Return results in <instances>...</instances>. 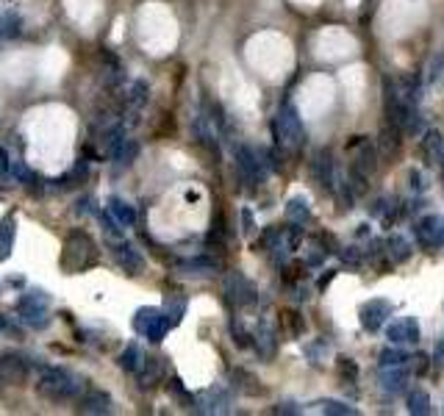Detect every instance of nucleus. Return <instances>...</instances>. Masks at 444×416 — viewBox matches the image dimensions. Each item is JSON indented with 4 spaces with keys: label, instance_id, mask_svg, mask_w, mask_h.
Returning <instances> with one entry per match:
<instances>
[{
    "label": "nucleus",
    "instance_id": "f8f14e48",
    "mask_svg": "<svg viewBox=\"0 0 444 416\" xmlns=\"http://www.w3.org/2000/svg\"><path fill=\"white\" fill-rule=\"evenodd\" d=\"M422 150L431 159V164H442L444 161V136L439 131H425L422 134Z\"/></svg>",
    "mask_w": 444,
    "mask_h": 416
},
{
    "label": "nucleus",
    "instance_id": "aec40b11",
    "mask_svg": "<svg viewBox=\"0 0 444 416\" xmlns=\"http://www.w3.org/2000/svg\"><path fill=\"white\" fill-rule=\"evenodd\" d=\"M409 411L414 416H422L431 411V397H428V392H422V389H414L411 394H409Z\"/></svg>",
    "mask_w": 444,
    "mask_h": 416
},
{
    "label": "nucleus",
    "instance_id": "a878e982",
    "mask_svg": "<svg viewBox=\"0 0 444 416\" xmlns=\"http://www.w3.org/2000/svg\"><path fill=\"white\" fill-rule=\"evenodd\" d=\"M389 247H392L395 261H403V258H409V255H411V244H409L403 236H392V239H389Z\"/></svg>",
    "mask_w": 444,
    "mask_h": 416
},
{
    "label": "nucleus",
    "instance_id": "6ab92c4d",
    "mask_svg": "<svg viewBox=\"0 0 444 416\" xmlns=\"http://www.w3.org/2000/svg\"><path fill=\"white\" fill-rule=\"evenodd\" d=\"M311 216V208L306 203V198H292L289 203H286V219H292V222H306Z\"/></svg>",
    "mask_w": 444,
    "mask_h": 416
},
{
    "label": "nucleus",
    "instance_id": "4468645a",
    "mask_svg": "<svg viewBox=\"0 0 444 416\" xmlns=\"http://www.w3.org/2000/svg\"><path fill=\"white\" fill-rule=\"evenodd\" d=\"M14 236H17V219L11 214H6L3 222H0V261H6L11 255Z\"/></svg>",
    "mask_w": 444,
    "mask_h": 416
},
{
    "label": "nucleus",
    "instance_id": "bb28decb",
    "mask_svg": "<svg viewBox=\"0 0 444 416\" xmlns=\"http://www.w3.org/2000/svg\"><path fill=\"white\" fill-rule=\"evenodd\" d=\"M145 100H148V83H145V81H134L131 95H128V103H131V106H142Z\"/></svg>",
    "mask_w": 444,
    "mask_h": 416
},
{
    "label": "nucleus",
    "instance_id": "cd10ccee",
    "mask_svg": "<svg viewBox=\"0 0 444 416\" xmlns=\"http://www.w3.org/2000/svg\"><path fill=\"white\" fill-rule=\"evenodd\" d=\"M395 200L392 198H378L375 203H372V214L375 216H386V219H392L395 216V206H392Z\"/></svg>",
    "mask_w": 444,
    "mask_h": 416
},
{
    "label": "nucleus",
    "instance_id": "e433bc0d",
    "mask_svg": "<svg viewBox=\"0 0 444 416\" xmlns=\"http://www.w3.org/2000/svg\"><path fill=\"white\" fill-rule=\"evenodd\" d=\"M3 325H6V322H3V319H0V330H3Z\"/></svg>",
    "mask_w": 444,
    "mask_h": 416
},
{
    "label": "nucleus",
    "instance_id": "a211bd4d",
    "mask_svg": "<svg viewBox=\"0 0 444 416\" xmlns=\"http://www.w3.org/2000/svg\"><path fill=\"white\" fill-rule=\"evenodd\" d=\"M397 147H400V128L389 122V125L381 131V153H383V156H392Z\"/></svg>",
    "mask_w": 444,
    "mask_h": 416
},
{
    "label": "nucleus",
    "instance_id": "393cba45",
    "mask_svg": "<svg viewBox=\"0 0 444 416\" xmlns=\"http://www.w3.org/2000/svg\"><path fill=\"white\" fill-rule=\"evenodd\" d=\"M319 411H322V414H339V416L356 414V408H350L347 403H336V400H322V403H319Z\"/></svg>",
    "mask_w": 444,
    "mask_h": 416
},
{
    "label": "nucleus",
    "instance_id": "20e7f679",
    "mask_svg": "<svg viewBox=\"0 0 444 416\" xmlns=\"http://www.w3.org/2000/svg\"><path fill=\"white\" fill-rule=\"evenodd\" d=\"M222 291H225V300L233 305H253L255 303V286L239 272H228V278L222 280Z\"/></svg>",
    "mask_w": 444,
    "mask_h": 416
},
{
    "label": "nucleus",
    "instance_id": "f704fd0d",
    "mask_svg": "<svg viewBox=\"0 0 444 416\" xmlns=\"http://www.w3.org/2000/svg\"><path fill=\"white\" fill-rule=\"evenodd\" d=\"M0 170L8 173V159H6V150H0Z\"/></svg>",
    "mask_w": 444,
    "mask_h": 416
},
{
    "label": "nucleus",
    "instance_id": "473e14b6",
    "mask_svg": "<svg viewBox=\"0 0 444 416\" xmlns=\"http://www.w3.org/2000/svg\"><path fill=\"white\" fill-rule=\"evenodd\" d=\"M409 175H411V181H414V184H411V186H414V192H425V186H428V184H425V178H422V173H417V170H411Z\"/></svg>",
    "mask_w": 444,
    "mask_h": 416
},
{
    "label": "nucleus",
    "instance_id": "39448f33",
    "mask_svg": "<svg viewBox=\"0 0 444 416\" xmlns=\"http://www.w3.org/2000/svg\"><path fill=\"white\" fill-rule=\"evenodd\" d=\"M47 305H50V297L45 291H31V294H22L19 303H17V311L25 322L31 325H42L47 322Z\"/></svg>",
    "mask_w": 444,
    "mask_h": 416
},
{
    "label": "nucleus",
    "instance_id": "f257e3e1",
    "mask_svg": "<svg viewBox=\"0 0 444 416\" xmlns=\"http://www.w3.org/2000/svg\"><path fill=\"white\" fill-rule=\"evenodd\" d=\"M81 389H84V381L75 372L61 369V367H50L39 378V392L50 400H72Z\"/></svg>",
    "mask_w": 444,
    "mask_h": 416
},
{
    "label": "nucleus",
    "instance_id": "6e6552de",
    "mask_svg": "<svg viewBox=\"0 0 444 416\" xmlns=\"http://www.w3.org/2000/svg\"><path fill=\"white\" fill-rule=\"evenodd\" d=\"M114 258H117V264H120L125 272H131V275H136V272L145 269V258H142L139 250H136L134 244H128V241H122V244L114 247Z\"/></svg>",
    "mask_w": 444,
    "mask_h": 416
},
{
    "label": "nucleus",
    "instance_id": "c85d7f7f",
    "mask_svg": "<svg viewBox=\"0 0 444 416\" xmlns=\"http://www.w3.org/2000/svg\"><path fill=\"white\" fill-rule=\"evenodd\" d=\"M184 311H187V300H175V297H173V300L167 303V311H164V314H167L173 322H178V319L184 317Z\"/></svg>",
    "mask_w": 444,
    "mask_h": 416
},
{
    "label": "nucleus",
    "instance_id": "b1692460",
    "mask_svg": "<svg viewBox=\"0 0 444 416\" xmlns=\"http://www.w3.org/2000/svg\"><path fill=\"white\" fill-rule=\"evenodd\" d=\"M156 314H159V308H139L136 314H134V330H139L142 336H145V330H148V325L156 319Z\"/></svg>",
    "mask_w": 444,
    "mask_h": 416
},
{
    "label": "nucleus",
    "instance_id": "1a4fd4ad",
    "mask_svg": "<svg viewBox=\"0 0 444 416\" xmlns=\"http://www.w3.org/2000/svg\"><path fill=\"white\" fill-rule=\"evenodd\" d=\"M417 236L422 244H444V216H425L417 225Z\"/></svg>",
    "mask_w": 444,
    "mask_h": 416
},
{
    "label": "nucleus",
    "instance_id": "c9c22d12",
    "mask_svg": "<svg viewBox=\"0 0 444 416\" xmlns=\"http://www.w3.org/2000/svg\"><path fill=\"white\" fill-rule=\"evenodd\" d=\"M436 358H439V361L444 358V342H439V344H436Z\"/></svg>",
    "mask_w": 444,
    "mask_h": 416
},
{
    "label": "nucleus",
    "instance_id": "ddd939ff",
    "mask_svg": "<svg viewBox=\"0 0 444 416\" xmlns=\"http://www.w3.org/2000/svg\"><path fill=\"white\" fill-rule=\"evenodd\" d=\"M111 397L106 392H89L81 403V411L84 414H111Z\"/></svg>",
    "mask_w": 444,
    "mask_h": 416
},
{
    "label": "nucleus",
    "instance_id": "2eb2a0df",
    "mask_svg": "<svg viewBox=\"0 0 444 416\" xmlns=\"http://www.w3.org/2000/svg\"><path fill=\"white\" fill-rule=\"evenodd\" d=\"M109 214H111V219H114L117 225H122V227H131V225L136 222V211H134V206H128L125 200H117V198L109 200Z\"/></svg>",
    "mask_w": 444,
    "mask_h": 416
},
{
    "label": "nucleus",
    "instance_id": "f03ea898",
    "mask_svg": "<svg viewBox=\"0 0 444 416\" xmlns=\"http://www.w3.org/2000/svg\"><path fill=\"white\" fill-rule=\"evenodd\" d=\"M95 261H97V250H95L92 236L84 233V230H72V233L67 236V241H64V255H61L64 269L81 272V269H86V266L95 264Z\"/></svg>",
    "mask_w": 444,
    "mask_h": 416
},
{
    "label": "nucleus",
    "instance_id": "423d86ee",
    "mask_svg": "<svg viewBox=\"0 0 444 416\" xmlns=\"http://www.w3.org/2000/svg\"><path fill=\"white\" fill-rule=\"evenodd\" d=\"M392 311H395V305H392L389 300H370V303H364V305H361L358 319H361L364 330L375 333V330H381V328H383V322L389 319V314H392Z\"/></svg>",
    "mask_w": 444,
    "mask_h": 416
},
{
    "label": "nucleus",
    "instance_id": "9d476101",
    "mask_svg": "<svg viewBox=\"0 0 444 416\" xmlns=\"http://www.w3.org/2000/svg\"><path fill=\"white\" fill-rule=\"evenodd\" d=\"M386 336H389L392 342H420V325H417L414 317H403V319H397L395 325H389Z\"/></svg>",
    "mask_w": 444,
    "mask_h": 416
},
{
    "label": "nucleus",
    "instance_id": "7c9ffc66",
    "mask_svg": "<svg viewBox=\"0 0 444 416\" xmlns=\"http://www.w3.org/2000/svg\"><path fill=\"white\" fill-rule=\"evenodd\" d=\"M336 364H339V372H342V375H344V378H347L350 383H353L356 378H358V367H356V364H353L350 358H339Z\"/></svg>",
    "mask_w": 444,
    "mask_h": 416
},
{
    "label": "nucleus",
    "instance_id": "dca6fc26",
    "mask_svg": "<svg viewBox=\"0 0 444 416\" xmlns=\"http://www.w3.org/2000/svg\"><path fill=\"white\" fill-rule=\"evenodd\" d=\"M314 173L319 178L322 186H331L333 184V161H331V150H319L317 159H314Z\"/></svg>",
    "mask_w": 444,
    "mask_h": 416
},
{
    "label": "nucleus",
    "instance_id": "f3484780",
    "mask_svg": "<svg viewBox=\"0 0 444 416\" xmlns=\"http://www.w3.org/2000/svg\"><path fill=\"white\" fill-rule=\"evenodd\" d=\"M120 367H122L125 372H136V375H139V369L145 367V355H142L139 344H128V347H125V353L120 355Z\"/></svg>",
    "mask_w": 444,
    "mask_h": 416
},
{
    "label": "nucleus",
    "instance_id": "4be33fe9",
    "mask_svg": "<svg viewBox=\"0 0 444 416\" xmlns=\"http://www.w3.org/2000/svg\"><path fill=\"white\" fill-rule=\"evenodd\" d=\"M378 153L372 150V145H367V142H361V153H358V161H356V170H364V173H372L375 167H378Z\"/></svg>",
    "mask_w": 444,
    "mask_h": 416
},
{
    "label": "nucleus",
    "instance_id": "c756f323",
    "mask_svg": "<svg viewBox=\"0 0 444 416\" xmlns=\"http://www.w3.org/2000/svg\"><path fill=\"white\" fill-rule=\"evenodd\" d=\"M325 353H328V344H325L322 339H319V342H311V344H306V355L311 358V364H317V361H319Z\"/></svg>",
    "mask_w": 444,
    "mask_h": 416
},
{
    "label": "nucleus",
    "instance_id": "2f4dec72",
    "mask_svg": "<svg viewBox=\"0 0 444 416\" xmlns=\"http://www.w3.org/2000/svg\"><path fill=\"white\" fill-rule=\"evenodd\" d=\"M241 225H244V236H255V216H253V211L250 208H244L241 211Z\"/></svg>",
    "mask_w": 444,
    "mask_h": 416
},
{
    "label": "nucleus",
    "instance_id": "72a5a7b5",
    "mask_svg": "<svg viewBox=\"0 0 444 416\" xmlns=\"http://www.w3.org/2000/svg\"><path fill=\"white\" fill-rule=\"evenodd\" d=\"M292 411H294V414H297V411H300V408H297V406H294V408H292V403H283V406H280V408H275V414H292Z\"/></svg>",
    "mask_w": 444,
    "mask_h": 416
},
{
    "label": "nucleus",
    "instance_id": "9b49d317",
    "mask_svg": "<svg viewBox=\"0 0 444 416\" xmlns=\"http://www.w3.org/2000/svg\"><path fill=\"white\" fill-rule=\"evenodd\" d=\"M406 381H409V375H406L403 367H389L381 375V389L389 392V394H400L406 389Z\"/></svg>",
    "mask_w": 444,
    "mask_h": 416
},
{
    "label": "nucleus",
    "instance_id": "0eeeda50",
    "mask_svg": "<svg viewBox=\"0 0 444 416\" xmlns=\"http://www.w3.org/2000/svg\"><path fill=\"white\" fill-rule=\"evenodd\" d=\"M236 164H239V173H241V178H244V181H250V184H261V181H264V167H261V161H258L255 150H250V147H239V153H236Z\"/></svg>",
    "mask_w": 444,
    "mask_h": 416
},
{
    "label": "nucleus",
    "instance_id": "412c9836",
    "mask_svg": "<svg viewBox=\"0 0 444 416\" xmlns=\"http://www.w3.org/2000/svg\"><path fill=\"white\" fill-rule=\"evenodd\" d=\"M442 75H444V56L442 53H434V56L428 58V64H425L422 81H425V83H436V81H442Z\"/></svg>",
    "mask_w": 444,
    "mask_h": 416
},
{
    "label": "nucleus",
    "instance_id": "5701e85b",
    "mask_svg": "<svg viewBox=\"0 0 444 416\" xmlns=\"http://www.w3.org/2000/svg\"><path fill=\"white\" fill-rule=\"evenodd\" d=\"M381 361V367L383 369H389V367H403L406 361H409V355L406 353H400V350H392V347H386V350H381V355H378Z\"/></svg>",
    "mask_w": 444,
    "mask_h": 416
},
{
    "label": "nucleus",
    "instance_id": "7ed1b4c3",
    "mask_svg": "<svg viewBox=\"0 0 444 416\" xmlns=\"http://www.w3.org/2000/svg\"><path fill=\"white\" fill-rule=\"evenodd\" d=\"M272 134H275V142L280 147H294V145L303 142L306 131H303V122H300V117L292 106H283L278 111V117L272 120Z\"/></svg>",
    "mask_w": 444,
    "mask_h": 416
}]
</instances>
